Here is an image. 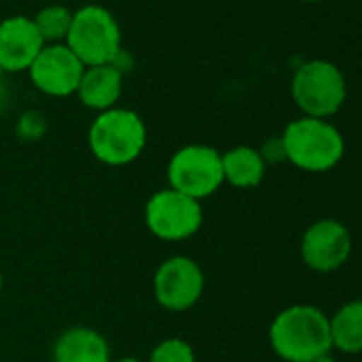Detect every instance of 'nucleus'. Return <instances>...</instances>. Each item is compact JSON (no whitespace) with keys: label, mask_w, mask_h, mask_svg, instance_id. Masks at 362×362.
Returning <instances> with one entry per match:
<instances>
[{"label":"nucleus","mask_w":362,"mask_h":362,"mask_svg":"<svg viewBox=\"0 0 362 362\" xmlns=\"http://www.w3.org/2000/svg\"><path fill=\"white\" fill-rule=\"evenodd\" d=\"M269 345L284 362H311L330 354V320L315 305H290L269 326Z\"/></svg>","instance_id":"f257e3e1"},{"label":"nucleus","mask_w":362,"mask_h":362,"mask_svg":"<svg viewBox=\"0 0 362 362\" xmlns=\"http://www.w3.org/2000/svg\"><path fill=\"white\" fill-rule=\"evenodd\" d=\"M279 139L286 160L305 173H326L334 168L345 153L343 134L328 119L303 115L292 119Z\"/></svg>","instance_id":"f03ea898"},{"label":"nucleus","mask_w":362,"mask_h":362,"mask_svg":"<svg viewBox=\"0 0 362 362\" xmlns=\"http://www.w3.org/2000/svg\"><path fill=\"white\" fill-rule=\"evenodd\" d=\"M147 143V128L130 109H109L96 115L88 130L92 156L107 166H126L139 160Z\"/></svg>","instance_id":"7ed1b4c3"},{"label":"nucleus","mask_w":362,"mask_h":362,"mask_svg":"<svg viewBox=\"0 0 362 362\" xmlns=\"http://www.w3.org/2000/svg\"><path fill=\"white\" fill-rule=\"evenodd\" d=\"M66 47L86 69L113 64L122 52V30L105 7L88 5L73 13Z\"/></svg>","instance_id":"20e7f679"},{"label":"nucleus","mask_w":362,"mask_h":362,"mask_svg":"<svg viewBox=\"0 0 362 362\" xmlns=\"http://www.w3.org/2000/svg\"><path fill=\"white\" fill-rule=\"evenodd\" d=\"M168 188L194 201L214 197L224 186L222 153L209 145H186L177 149L166 166Z\"/></svg>","instance_id":"39448f33"},{"label":"nucleus","mask_w":362,"mask_h":362,"mask_svg":"<svg viewBox=\"0 0 362 362\" xmlns=\"http://www.w3.org/2000/svg\"><path fill=\"white\" fill-rule=\"evenodd\" d=\"M345 96V77L332 62H305L292 77V98L305 117L328 119L343 107Z\"/></svg>","instance_id":"423d86ee"},{"label":"nucleus","mask_w":362,"mask_h":362,"mask_svg":"<svg viewBox=\"0 0 362 362\" xmlns=\"http://www.w3.org/2000/svg\"><path fill=\"white\" fill-rule=\"evenodd\" d=\"M203 205L177 190L164 188L145 203V226L160 241H186L203 226Z\"/></svg>","instance_id":"0eeeda50"},{"label":"nucleus","mask_w":362,"mask_h":362,"mask_svg":"<svg viewBox=\"0 0 362 362\" xmlns=\"http://www.w3.org/2000/svg\"><path fill=\"white\" fill-rule=\"evenodd\" d=\"M205 292V273L190 256H170L153 273V298L173 313L192 309Z\"/></svg>","instance_id":"6e6552de"},{"label":"nucleus","mask_w":362,"mask_h":362,"mask_svg":"<svg viewBox=\"0 0 362 362\" xmlns=\"http://www.w3.org/2000/svg\"><path fill=\"white\" fill-rule=\"evenodd\" d=\"M351 247L349 228L334 218H322L303 233L300 258L315 273H332L347 262Z\"/></svg>","instance_id":"1a4fd4ad"},{"label":"nucleus","mask_w":362,"mask_h":362,"mask_svg":"<svg viewBox=\"0 0 362 362\" xmlns=\"http://www.w3.org/2000/svg\"><path fill=\"white\" fill-rule=\"evenodd\" d=\"M83 71L86 66L79 62V58L66 45L60 43L45 45L33 62V66L28 69L35 88L56 98L77 94Z\"/></svg>","instance_id":"9d476101"},{"label":"nucleus","mask_w":362,"mask_h":362,"mask_svg":"<svg viewBox=\"0 0 362 362\" xmlns=\"http://www.w3.org/2000/svg\"><path fill=\"white\" fill-rule=\"evenodd\" d=\"M43 47L45 41L41 39L35 20L9 18L0 24V71H28Z\"/></svg>","instance_id":"9b49d317"},{"label":"nucleus","mask_w":362,"mask_h":362,"mask_svg":"<svg viewBox=\"0 0 362 362\" xmlns=\"http://www.w3.org/2000/svg\"><path fill=\"white\" fill-rule=\"evenodd\" d=\"M54 362H111V347L96 328L71 326L58 334L52 349Z\"/></svg>","instance_id":"f8f14e48"},{"label":"nucleus","mask_w":362,"mask_h":362,"mask_svg":"<svg viewBox=\"0 0 362 362\" xmlns=\"http://www.w3.org/2000/svg\"><path fill=\"white\" fill-rule=\"evenodd\" d=\"M124 90V73L115 64L88 66L77 88L79 100L98 113L115 109Z\"/></svg>","instance_id":"ddd939ff"},{"label":"nucleus","mask_w":362,"mask_h":362,"mask_svg":"<svg viewBox=\"0 0 362 362\" xmlns=\"http://www.w3.org/2000/svg\"><path fill=\"white\" fill-rule=\"evenodd\" d=\"M222 173L224 184L239 190H250L262 184L267 175V162L258 149L250 145H237L222 153Z\"/></svg>","instance_id":"4468645a"},{"label":"nucleus","mask_w":362,"mask_h":362,"mask_svg":"<svg viewBox=\"0 0 362 362\" xmlns=\"http://www.w3.org/2000/svg\"><path fill=\"white\" fill-rule=\"evenodd\" d=\"M330 320V343L341 354L362 351V298L343 303Z\"/></svg>","instance_id":"2eb2a0df"},{"label":"nucleus","mask_w":362,"mask_h":362,"mask_svg":"<svg viewBox=\"0 0 362 362\" xmlns=\"http://www.w3.org/2000/svg\"><path fill=\"white\" fill-rule=\"evenodd\" d=\"M71 22H73V13L66 7L60 5H52L39 11V16L35 18V26L41 35V39L47 43H58L62 39L69 37L71 30Z\"/></svg>","instance_id":"dca6fc26"},{"label":"nucleus","mask_w":362,"mask_h":362,"mask_svg":"<svg viewBox=\"0 0 362 362\" xmlns=\"http://www.w3.org/2000/svg\"><path fill=\"white\" fill-rule=\"evenodd\" d=\"M145 362H197V354L186 339L168 337L156 343Z\"/></svg>","instance_id":"f3484780"},{"label":"nucleus","mask_w":362,"mask_h":362,"mask_svg":"<svg viewBox=\"0 0 362 362\" xmlns=\"http://www.w3.org/2000/svg\"><path fill=\"white\" fill-rule=\"evenodd\" d=\"M16 130L22 141H39L47 130V119L41 111H26L18 119Z\"/></svg>","instance_id":"a211bd4d"},{"label":"nucleus","mask_w":362,"mask_h":362,"mask_svg":"<svg viewBox=\"0 0 362 362\" xmlns=\"http://www.w3.org/2000/svg\"><path fill=\"white\" fill-rule=\"evenodd\" d=\"M258 151H260V156L264 158L267 166H269L271 162H281V160H286L284 145H281V139H279V136H277V139H269V141L264 143V147L258 149Z\"/></svg>","instance_id":"6ab92c4d"},{"label":"nucleus","mask_w":362,"mask_h":362,"mask_svg":"<svg viewBox=\"0 0 362 362\" xmlns=\"http://www.w3.org/2000/svg\"><path fill=\"white\" fill-rule=\"evenodd\" d=\"M111 362H145V360H139L134 356H124V358H117V360H111Z\"/></svg>","instance_id":"aec40b11"},{"label":"nucleus","mask_w":362,"mask_h":362,"mask_svg":"<svg viewBox=\"0 0 362 362\" xmlns=\"http://www.w3.org/2000/svg\"><path fill=\"white\" fill-rule=\"evenodd\" d=\"M311 362H337L330 354H326V356H322V358H315V360H311Z\"/></svg>","instance_id":"412c9836"},{"label":"nucleus","mask_w":362,"mask_h":362,"mask_svg":"<svg viewBox=\"0 0 362 362\" xmlns=\"http://www.w3.org/2000/svg\"><path fill=\"white\" fill-rule=\"evenodd\" d=\"M3 288H5V275L0 271V296H3Z\"/></svg>","instance_id":"4be33fe9"},{"label":"nucleus","mask_w":362,"mask_h":362,"mask_svg":"<svg viewBox=\"0 0 362 362\" xmlns=\"http://www.w3.org/2000/svg\"><path fill=\"white\" fill-rule=\"evenodd\" d=\"M307 3H315V0H307Z\"/></svg>","instance_id":"5701e85b"}]
</instances>
